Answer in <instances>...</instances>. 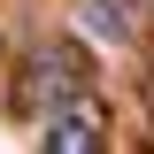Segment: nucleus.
<instances>
[{
    "label": "nucleus",
    "instance_id": "f257e3e1",
    "mask_svg": "<svg viewBox=\"0 0 154 154\" xmlns=\"http://www.w3.org/2000/svg\"><path fill=\"white\" fill-rule=\"evenodd\" d=\"M77 93H93V54H85L77 38H46V46L23 62L16 100H23V108H38V116H54L62 100H77Z\"/></svg>",
    "mask_w": 154,
    "mask_h": 154
},
{
    "label": "nucleus",
    "instance_id": "f03ea898",
    "mask_svg": "<svg viewBox=\"0 0 154 154\" xmlns=\"http://www.w3.org/2000/svg\"><path fill=\"white\" fill-rule=\"evenodd\" d=\"M38 154H108V108H100V93L62 100V108L46 116V139H38Z\"/></svg>",
    "mask_w": 154,
    "mask_h": 154
},
{
    "label": "nucleus",
    "instance_id": "7ed1b4c3",
    "mask_svg": "<svg viewBox=\"0 0 154 154\" xmlns=\"http://www.w3.org/2000/svg\"><path fill=\"white\" fill-rule=\"evenodd\" d=\"M77 31H93L100 46H131L139 38V0H77Z\"/></svg>",
    "mask_w": 154,
    "mask_h": 154
}]
</instances>
